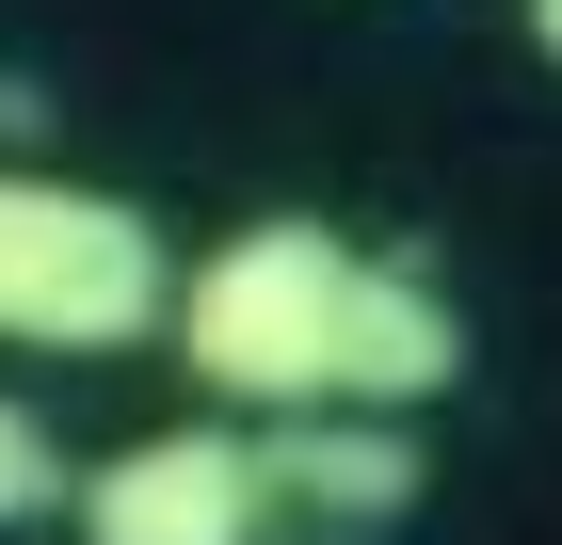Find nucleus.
Segmentation results:
<instances>
[{
  "label": "nucleus",
  "mask_w": 562,
  "mask_h": 545,
  "mask_svg": "<svg viewBox=\"0 0 562 545\" xmlns=\"http://www.w3.org/2000/svg\"><path fill=\"white\" fill-rule=\"evenodd\" d=\"M338 289H353V241L273 209V225H241V241H210L177 273L161 337L225 418H305V401H338Z\"/></svg>",
  "instance_id": "f257e3e1"
},
{
  "label": "nucleus",
  "mask_w": 562,
  "mask_h": 545,
  "mask_svg": "<svg viewBox=\"0 0 562 545\" xmlns=\"http://www.w3.org/2000/svg\"><path fill=\"white\" fill-rule=\"evenodd\" d=\"M161 305H177V257L130 193L0 161V337L16 353H130V337H161Z\"/></svg>",
  "instance_id": "f03ea898"
},
{
  "label": "nucleus",
  "mask_w": 562,
  "mask_h": 545,
  "mask_svg": "<svg viewBox=\"0 0 562 545\" xmlns=\"http://www.w3.org/2000/svg\"><path fill=\"white\" fill-rule=\"evenodd\" d=\"M81 545H273L290 513H273V465L258 433L225 418H177V433H130L113 465H81Z\"/></svg>",
  "instance_id": "7ed1b4c3"
},
{
  "label": "nucleus",
  "mask_w": 562,
  "mask_h": 545,
  "mask_svg": "<svg viewBox=\"0 0 562 545\" xmlns=\"http://www.w3.org/2000/svg\"><path fill=\"white\" fill-rule=\"evenodd\" d=\"M450 385H467V305L434 289V273H402V257H353V289H338V401L353 418H418Z\"/></svg>",
  "instance_id": "20e7f679"
},
{
  "label": "nucleus",
  "mask_w": 562,
  "mask_h": 545,
  "mask_svg": "<svg viewBox=\"0 0 562 545\" xmlns=\"http://www.w3.org/2000/svg\"><path fill=\"white\" fill-rule=\"evenodd\" d=\"M258 465H273V513L290 530H402L434 498V465H418L402 418H322V401L290 433H258Z\"/></svg>",
  "instance_id": "39448f33"
},
{
  "label": "nucleus",
  "mask_w": 562,
  "mask_h": 545,
  "mask_svg": "<svg viewBox=\"0 0 562 545\" xmlns=\"http://www.w3.org/2000/svg\"><path fill=\"white\" fill-rule=\"evenodd\" d=\"M65 498H81V465H65V433H48L33 401L0 385V530H48Z\"/></svg>",
  "instance_id": "423d86ee"
},
{
  "label": "nucleus",
  "mask_w": 562,
  "mask_h": 545,
  "mask_svg": "<svg viewBox=\"0 0 562 545\" xmlns=\"http://www.w3.org/2000/svg\"><path fill=\"white\" fill-rule=\"evenodd\" d=\"M530 48H547V65H562V0H530Z\"/></svg>",
  "instance_id": "0eeeda50"
}]
</instances>
